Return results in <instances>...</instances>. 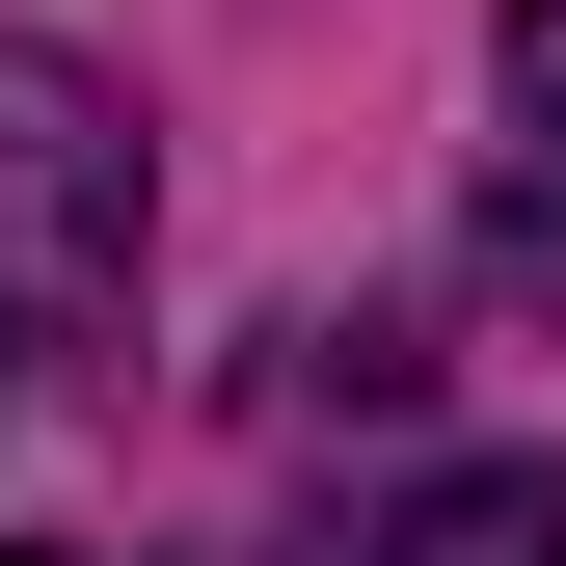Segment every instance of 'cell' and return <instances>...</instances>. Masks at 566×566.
Listing matches in <instances>:
<instances>
[{
	"mask_svg": "<svg viewBox=\"0 0 566 566\" xmlns=\"http://www.w3.org/2000/svg\"><path fill=\"white\" fill-rule=\"evenodd\" d=\"M513 135H539V189H566V0H513Z\"/></svg>",
	"mask_w": 566,
	"mask_h": 566,
	"instance_id": "cell-3",
	"label": "cell"
},
{
	"mask_svg": "<svg viewBox=\"0 0 566 566\" xmlns=\"http://www.w3.org/2000/svg\"><path fill=\"white\" fill-rule=\"evenodd\" d=\"M378 566H566V459H459L432 513H405Z\"/></svg>",
	"mask_w": 566,
	"mask_h": 566,
	"instance_id": "cell-2",
	"label": "cell"
},
{
	"mask_svg": "<svg viewBox=\"0 0 566 566\" xmlns=\"http://www.w3.org/2000/svg\"><path fill=\"white\" fill-rule=\"evenodd\" d=\"M485 243H513V297H566V189H513V217H485Z\"/></svg>",
	"mask_w": 566,
	"mask_h": 566,
	"instance_id": "cell-4",
	"label": "cell"
},
{
	"mask_svg": "<svg viewBox=\"0 0 566 566\" xmlns=\"http://www.w3.org/2000/svg\"><path fill=\"white\" fill-rule=\"evenodd\" d=\"M54 566H108V539H54Z\"/></svg>",
	"mask_w": 566,
	"mask_h": 566,
	"instance_id": "cell-5",
	"label": "cell"
},
{
	"mask_svg": "<svg viewBox=\"0 0 566 566\" xmlns=\"http://www.w3.org/2000/svg\"><path fill=\"white\" fill-rule=\"evenodd\" d=\"M0 270H28V324H135V108L54 82V54H0Z\"/></svg>",
	"mask_w": 566,
	"mask_h": 566,
	"instance_id": "cell-1",
	"label": "cell"
}]
</instances>
